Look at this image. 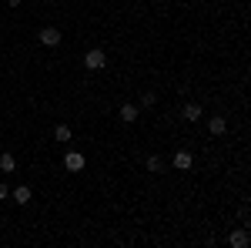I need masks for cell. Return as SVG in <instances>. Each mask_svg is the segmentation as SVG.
<instances>
[{
  "mask_svg": "<svg viewBox=\"0 0 251 248\" xmlns=\"http://www.w3.org/2000/svg\"><path fill=\"white\" fill-rule=\"evenodd\" d=\"M104 64H107V57H104V51H100V47H94V51H87V54H84V67H87V71H100Z\"/></svg>",
  "mask_w": 251,
  "mask_h": 248,
  "instance_id": "cell-1",
  "label": "cell"
},
{
  "mask_svg": "<svg viewBox=\"0 0 251 248\" xmlns=\"http://www.w3.org/2000/svg\"><path fill=\"white\" fill-rule=\"evenodd\" d=\"M40 44H44V47H57L60 44V30L57 27H44V30H40Z\"/></svg>",
  "mask_w": 251,
  "mask_h": 248,
  "instance_id": "cell-2",
  "label": "cell"
},
{
  "mask_svg": "<svg viewBox=\"0 0 251 248\" xmlns=\"http://www.w3.org/2000/svg\"><path fill=\"white\" fill-rule=\"evenodd\" d=\"M64 168H67V171H80V168H84V154L80 151H67L64 154Z\"/></svg>",
  "mask_w": 251,
  "mask_h": 248,
  "instance_id": "cell-3",
  "label": "cell"
},
{
  "mask_svg": "<svg viewBox=\"0 0 251 248\" xmlns=\"http://www.w3.org/2000/svg\"><path fill=\"white\" fill-rule=\"evenodd\" d=\"M171 165H174V171H188V168L194 165V158H191L188 151H177V154L171 158Z\"/></svg>",
  "mask_w": 251,
  "mask_h": 248,
  "instance_id": "cell-4",
  "label": "cell"
},
{
  "mask_svg": "<svg viewBox=\"0 0 251 248\" xmlns=\"http://www.w3.org/2000/svg\"><path fill=\"white\" fill-rule=\"evenodd\" d=\"M228 245H231V248H248V231H245V228L231 231V235H228Z\"/></svg>",
  "mask_w": 251,
  "mask_h": 248,
  "instance_id": "cell-5",
  "label": "cell"
},
{
  "mask_svg": "<svg viewBox=\"0 0 251 248\" xmlns=\"http://www.w3.org/2000/svg\"><path fill=\"white\" fill-rule=\"evenodd\" d=\"M208 131H211V134H225V131H228V121H225L221 114H214L211 121H208Z\"/></svg>",
  "mask_w": 251,
  "mask_h": 248,
  "instance_id": "cell-6",
  "label": "cell"
},
{
  "mask_svg": "<svg viewBox=\"0 0 251 248\" xmlns=\"http://www.w3.org/2000/svg\"><path fill=\"white\" fill-rule=\"evenodd\" d=\"M10 198H14L17 205H27V201H30V188H27V185H17V188L10 191Z\"/></svg>",
  "mask_w": 251,
  "mask_h": 248,
  "instance_id": "cell-7",
  "label": "cell"
},
{
  "mask_svg": "<svg viewBox=\"0 0 251 248\" xmlns=\"http://www.w3.org/2000/svg\"><path fill=\"white\" fill-rule=\"evenodd\" d=\"M181 117H184V121H201V104H184Z\"/></svg>",
  "mask_w": 251,
  "mask_h": 248,
  "instance_id": "cell-8",
  "label": "cell"
},
{
  "mask_svg": "<svg viewBox=\"0 0 251 248\" xmlns=\"http://www.w3.org/2000/svg\"><path fill=\"white\" fill-rule=\"evenodd\" d=\"M121 117H124V124L137 121V104H121Z\"/></svg>",
  "mask_w": 251,
  "mask_h": 248,
  "instance_id": "cell-9",
  "label": "cell"
},
{
  "mask_svg": "<svg viewBox=\"0 0 251 248\" xmlns=\"http://www.w3.org/2000/svg\"><path fill=\"white\" fill-rule=\"evenodd\" d=\"M0 171H17V158L14 154H0Z\"/></svg>",
  "mask_w": 251,
  "mask_h": 248,
  "instance_id": "cell-10",
  "label": "cell"
},
{
  "mask_svg": "<svg viewBox=\"0 0 251 248\" xmlns=\"http://www.w3.org/2000/svg\"><path fill=\"white\" fill-rule=\"evenodd\" d=\"M54 138H57V141H71V128H67V124H57Z\"/></svg>",
  "mask_w": 251,
  "mask_h": 248,
  "instance_id": "cell-11",
  "label": "cell"
},
{
  "mask_svg": "<svg viewBox=\"0 0 251 248\" xmlns=\"http://www.w3.org/2000/svg\"><path fill=\"white\" fill-rule=\"evenodd\" d=\"M161 168H164V161H161L157 154H151V158H148V171H161Z\"/></svg>",
  "mask_w": 251,
  "mask_h": 248,
  "instance_id": "cell-12",
  "label": "cell"
},
{
  "mask_svg": "<svg viewBox=\"0 0 251 248\" xmlns=\"http://www.w3.org/2000/svg\"><path fill=\"white\" fill-rule=\"evenodd\" d=\"M154 101H157V97H154V91H144V94H141V104H144V108H151Z\"/></svg>",
  "mask_w": 251,
  "mask_h": 248,
  "instance_id": "cell-13",
  "label": "cell"
},
{
  "mask_svg": "<svg viewBox=\"0 0 251 248\" xmlns=\"http://www.w3.org/2000/svg\"><path fill=\"white\" fill-rule=\"evenodd\" d=\"M0 198H10V188L7 185H0Z\"/></svg>",
  "mask_w": 251,
  "mask_h": 248,
  "instance_id": "cell-14",
  "label": "cell"
},
{
  "mask_svg": "<svg viewBox=\"0 0 251 248\" xmlns=\"http://www.w3.org/2000/svg\"><path fill=\"white\" fill-rule=\"evenodd\" d=\"M7 3H10V7H20V0H7Z\"/></svg>",
  "mask_w": 251,
  "mask_h": 248,
  "instance_id": "cell-15",
  "label": "cell"
}]
</instances>
